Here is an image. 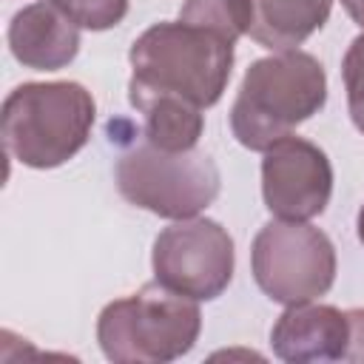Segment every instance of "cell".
I'll list each match as a JSON object with an SVG mask.
<instances>
[{
    "mask_svg": "<svg viewBox=\"0 0 364 364\" xmlns=\"http://www.w3.org/2000/svg\"><path fill=\"white\" fill-rule=\"evenodd\" d=\"M336 247L307 222H267L250 245V273L259 290L279 304L316 301L336 282Z\"/></svg>",
    "mask_w": 364,
    "mask_h": 364,
    "instance_id": "8992f818",
    "label": "cell"
},
{
    "mask_svg": "<svg viewBox=\"0 0 364 364\" xmlns=\"http://www.w3.org/2000/svg\"><path fill=\"white\" fill-rule=\"evenodd\" d=\"M347 318H350V344L344 361H364V307L347 310Z\"/></svg>",
    "mask_w": 364,
    "mask_h": 364,
    "instance_id": "2e32d148",
    "label": "cell"
},
{
    "mask_svg": "<svg viewBox=\"0 0 364 364\" xmlns=\"http://www.w3.org/2000/svg\"><path fill=\"white\" fill-rule=\"evenodd\" d=\"M151 267L159 284L193 301H213L233 282V239L216 219H176L154 239Z\"/></svg>",
    "mask_w": 364,
    "mask_h": 364,
    "instance_id": "52a82bcc",
    "label": "cell"
},
{
    "mask_svg": "<svg viewBox=\"0 0 364 364\" xmlns=\"http://www.w3.org/2000/svg\"><path fill=\"white\" fill-rule=\"evenodd\" d=\"M179 20L216 31L236 43L239 37H247L250 26V3L247 0H185L179 9Z\"/></svg>",
    "mask_w": 364,
    "mask_h": 364,
    "instance_id": "4fadbf2b",
    "label": "cell"
},
{
    "mask_svg": "<svg viewBox=\"0 0 364 364\" xmlns=\"http://www.w3.org/2000/svg\"><path fill=\"white\" fill-rule=\"evenodd\" d=\"M247 37L267 51H293L324 28L333 0H247Z\"/></svg>",
    "mask_w": 364,
    "mask_h": 364,
    "instance_id": "8fae6325",
    "label": "cell"
},
{
    "mask_svg": "<svg viewBox=\"0 0 364 364\" xmlns=\"http://www.w3.org/2000/svg\"><path fill=\"white\" fill-rule=\"evenodd\" d=\"M341 80L347 91V111L355 131L364 136V31L353 37L341 60Z\"/></svg>",
    "mask_w": 364,
    "mask_h": 364,
    "instance_id": "9a60e30c",
    "label": "cell"
},
{
    "mask_svg": "<svg viewBox=\"0 0 364 364\" xmlns=\"http://www.w3.org/2000/svg\"><path fill=\"white\" fill-rule=\"evenodd\" d=\"M94 119L97 102L85 85L71 80L23 82L3 100V145L26 168H60L85 148Z\"/></svg>",
    "mask_w": 364,
    "mask_h": 364,
    "instance_id": "3957f363",
    "label": "cell"
},
{
    "mask_svg": "<svg viewBox=\"0 0 364 364\" xmlns=\"http://www.w3.org/2000/svg\"><path fill=\"white\" fill-rule=\"evenodd\" d=\"M233 46L228 37L182 20L154 23L131 43L128 85L173 94L205 111L216 105L228 88L236 57Z\"/></svg>",
    "mask_w": 364,
    "mask_h": 364,
    "instance_id": "7a4b0ae2",
    "label": "cell"
},
{
    "mask_svg": "<svg viewBox=\"0 0 364 364\" xmlns=\"http://www.w3.org/2000/svg\"><path fill=\"white\" fill-rule=\"evenodd\" d=\"M330 196L333 165L316 142L290 134L264 151L262 199L276 219L310 222L327 210Z\"/></svg>",
    "mask_w": 364,
    "mask_h": 364,
    "instance_id": "ba28073f",
    "label": "cell"
},
{
    "mask_svg": "<svg viewBox=\"0 0 364 364\" xmlns=\"http://www.w3.org/2000/svg\"><path fill=\"white\" fill-rule=\"evenodd\" d=\"M341 9L358 28H364V0H341Z\"/></svg>",
    "mask_w": 364,
    "mask_h": 364,
    "instance_id": "e0dca14e",
    "label": "cell"
},
{
    "mask_svg": "<svg viewBox=\"0 0 364 364\" xmlns=\"http://www.w3.org/2000/svg\"><path fill=\"white\" fill-rule=\"evenodd\" d=\"M80 28L108 31L128 14V0H54Z\"/></svg>",
    "mask_w": 364,
    "mask_h": 364,
    "instance_id": "5bb4252c",
    "label": "cell"
},
{
    "mask_svg": "<svg viewBox=\"0 0 364 364\" xmlns=\"http://www.w3.org/2000/svg\"><path fill=\"white\" fill-rule=\"evenodd\" d=\"M199 330V304L154 279L100 310L97 344L114 364H165L188 355Z\"/></svg>",
    "mask_w": 364,
    "mask_h": 364,
    "instance_id": "277c9868",
    "label": "cell"
},
{
    "mask_svg": "<svg viewBox=\"0 0 364 364\" xmlns=\"http://www.w3.org/2000/svg\"><path fill=\"white\" fill-rule=\"evenodd\" d=\"M9 51L31 71H60L80 51V26L54 3L37 0L9 20Z\"/></svg>",
    "mask_w": 364,
    "mask_h": 364,
    "instance_id": "30bf717a",
    "label": "cell"
},
{
    "mask_svg": "<svg viewBox=\"0 0 364 364\" xmlns=\"http://www.w3.org/2000/svg\"><path fill=\"white\" fill-rule=\"evenodd\" d=\"M350 344L347 310L333 304H287V310L270 327V347L276 358L290 364H324L344 361Z\"/></svg>",
    "mask_w": 364,
    "mask_h": 364,
    "instance_id": "9c48e42d",
    "label": "cell"
},
{
    "mask_svg": "<svg viewBox=\"0 0 364 364\" xmlns=\"http://www.w3.org/2000/svg\"><path fill=\"white\" fill-rule=\"evenodd\" d=\"M355 230H358V242L364 245V205H361V210H358V219H355Z\"/></svg>",
    "mask_w": 364,
    "mask_h": 364,
    "instance_id": "ac0fdd59",
    "label": "cell"
},
{
    "mask_svg": "<svg viewBox=\"0 0 364 364\" xmlns=\"http://www.w3.org/2000/svg\"><path fill=\"white\" fill-rule=\"evenodd\" d=\"M131 105L142 114V139L162 151H191L205 131V114L199 105L173 97L128 85Z\"/></svg>",
    "mask_w": 364,
    "mask_h": 364,
    "instance_id": "7c38bea8",
    "label": "cell"
},
{
    "mask_svg": "<svg viewBox=\"0 0 364 364\" xmlns=\"http://www.w3.org/2000/svg\"><path fill=\"white\" fill-rule=\"evenodd\" d=\"M114 179L125 202L173 222L199 216L222 188L210 154L199 148L162 151L148 139H136L119 154Z\"/></svg>",
    "mask_w": 364,
    "mask_h": 364,
    "instance_id": "5b68a950",
    "label": "cell"
},
{
    "mask_svg": "<svg viewBox=\"0 0 364 364\" xmlns=\"http://www.w3.org/2000/svg\"><path fill=\"white\" fill-rule=\"evenodd\" d=\"M327 102V71L307 51H273L247 65L230 105V134L247 151H267Z\"/></svg>",
    "mask_w": 364,
    "mask_h": 364,
    "instance_id": "6da1fadb",
    "label": "cell"
}]
</instances>
